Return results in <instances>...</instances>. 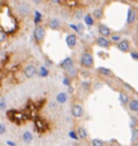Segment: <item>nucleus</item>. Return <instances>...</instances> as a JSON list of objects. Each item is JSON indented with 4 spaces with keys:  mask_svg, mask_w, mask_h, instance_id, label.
<instances>
[{
    "mask_svg": "<svg viewBox=\"0 0 138 146\" xmlns=\"http://www.w3.org/2000/svg\"><path fill=\"white\" fill-rule=\"evenodd\" d=\"M5 108H7V103H5V101L1 100L0 101V111H1V110H5Z\"/></svg>",
    "mask_w": 138,
    "mask_h": 146,
    "instance_id": "nucleus-28",
    "label": "nucleus"
},
{
    "mask_svg": "<svg viewBox=\"0 0 138 146\" xmlns=\"http://www.w3.org/2000/svg\"><path fill=\"white\" fill-rule=\"evenodd\" d=\"M77 131H70L69 132V137H71V139H74V140H78V133L76 134Z\"/></svg>",
    "mask_w": 138,
    "mask_h": 146,
    "instance_id": "nucleus-27",
    "label": "nucleus"
},
{
    "mask_svg": "<svg viewBox=\"0 0 138 146\" xmlns=\"http://www.w3.org/2000/svg\"><path fill=\"white\" fill-rule=\"evenodd\" d=\"M63 83H64L66 86H70V78H65L64 81H63Z\"/></svg>",
    "mask_w": 138,
    "mask_h": 146,
    "instance_id": "nucleus-29",
    "label": "nucleus"
},
{
    "mask_svg": "<svg viewBox=\"0 0 138 146\" xmlns=\"http://www.w3.org/2000/svg\"><path fill=\"white\" fill-rule=\"evenodd\" d=\"M84 23L86 24L88 26H93L94 23H95V19H94V17H93L91 14H86L84 16Z\"/></svg>",
    "mask_w": 138,
    "mask_h": 146,
    "instance_id": "nucleus-17",
    "label": "nucleus"
},
{
    "mask_svg": "<svg viewBox=\"0 0 138 146\" xmlns=\"http://www.w3.org/2000/svg\"><path fill=\"white\" fill-rule=\"evenodd\" d=\"M136 17H137V13H136V10L134 8H129V11H127V17H126V23L129 25H132V24L135 23L136 21Z\"/></svg>",
    "mask_w": 138,
    "mask_h": 146,
    "instance_id": "nucleus-6",
    "label": "nucleus"
},
{
    "mask_svg": "<svg viewBox=\"0 0 138 146\" xmlns=\"http://www.w3.org/2000/svg\"><path fill=\"white\" fill-rule=\"evenodd\" d=\"M40 76H43V78H46V76H48L49 75V70L46 68V67H41L40 68Z\"/></svg>",
    "mask_w": 138,
    "mask_h": 146,
    "instance_id": "nucleus-24",
    "label": "nucleus"
},
{
    "mask_svg": "<svg viewBox=\"0 0 138 146\" xmlns=\"http://www.w3.org/2000/svg\"><path fill=\"white\" fill-rule=\"evenodd\" d=\"M111 40H112V41H117L118 42V43H119L120 41H121V40H122V39H121V36H120V35H111Z\"/></svg>",
    "mask_w": 138,
    "mask_h": 146,
    "instance_id": "nucleus-25",
    "label": "nucleus"
},
{
    "mask_svg": "<svg viewBox=\"0 0 138 146\" xmlns=\"http://www.w3.org/2000/svg\"><path fill=\"white\" fill-rule=\"evenodd\" d=\"M120 101L122 102V104H127V105H129L131 99H129V95H127L126 92H120Z\"/></svg>",
    "mask_w": 138,
    "mask_h": 146,
    "instance_id": "nucleus-15",
    "label": "nucleus"
},
{
    "mask_svg": "<svg viewBox=\"0 0 138 146\" xmlns=\"http://www.w3.org/2000/svg\"><path fill=\"white\" fill-rule=\"evenodd\" d=\"M32 139H33V137H32L31 132H29V131H25V132L23 133V140H24L25 143H31Z\"/></svg>",
    "mask_w": 138,
    "mask_h": 146,
    "instance_id": "nucleus-18",
    "label": "nucleus"
},
{
    "mask_svg": "<svg viewBox=\"0 0 138 146\" xmlns=\"http://www.w3.org/2000/svg\"><path fill=\"white\" fill-rule=\"evenodd\" d=\"M104 15V10L102 9H96L94 12H93V16L95 19H100Z\"/></svg>",
    "mask_w": 138,
    "mask_h": 146,
    "instance_id": "nucleus-19",
    "label": "nucleus"
},
{
    "mask_svg": "<svg viewBox=\"0 0 138 146\" xmlns=\"http://www.w3.org/2000/svg\"><path fill=\"white\" fill-rule=\"evenodd\" d=\"M67 100H68V95H67L66 92H60V94L56 96V101H57L58 103H60V104L65 103Z\"/></svg>",
    "mask_w": 138,
    "mask_h": 146,
    "instance_id": "nucleus-14",
    "label": "nucleus"
},
{
    "mask_svg": "<svg viewBox=\"0 0 138 146\" xmlns=\"http://www.w3.org/2000/svg\"><path fill=\"white\" fill-rule=\"evenodd\" d=\"M66 44L68 45L69 48H74V46L77 44V36L74 33H69L66 36Z\"/></svg>",
    "mask_w": 138,
    "mask_h": 146,
    "instance_id": "nucleus-8",
    "label": "nucleus"
},
{
    "mask_svg": "<svg viewBox=\"0 0 138 146\" xmlns=\"http://www.w3.org/2000/svg\"><path fill=\"white\" fill-rule=\"evenodd\" d=\"M7 144H8V145H11V146H15V144H14L13 142H11V141H8V142H7Z\"/></svg>",
    "mask_w": 138,
    "mask_h": 146,
    "instance_id": "nucleus-32",
    "label": "nucleus"
},
{
    "mask_svg": "<svg viewBox=\"0 0 138 146\" xmlns=\"http://www.w3.org/2000/svg\"><path fill=\"white\" fill-rule=\"evenodd\" d=\"M98 72L101 73V74H105V75H111L112 74V72H111L109 69L107 68H102V67H100V68H98Z\"/></svg>",
    "mask_w": 138,
    "mask_h": 146,
    "instance_id": "nucleus-23",
    "label": "nucleus"
},
{
    "mask_svg": "<svg viewBox=\"0 0 138 146\" xmlns=\"http://www.w3.org/2000/svg\"><path fill=\"white\" fill-rule=\"evenodd\" d=\"M138 142V128H133L132 130V144Z\"/></svg>",
    "mask_w": 138,
    "mask_h": 146,
    "instance_id": "nucleus-20",
    "label": "nucleus"
},
{
    "mask_svg": "<svg viewBox=\"0 0 138 146\" xmlns=\"http://www.w3.org/2000/svg\"><path fill=\"white\" fill-rule=\"evenodd\" d=\"M77 133H78L79 137H81V139H86L88 137V133L86 131V129L83 127H79L78 130H77Z\"/></svg>",
    "mask_w": 138,
    "mask_h": 146,
    "instance_id": "nucleus-16",
    "label": "nucleus"
},
{
    "mask_svg": "<svg viewBox=\"0 0 138 146\" xmlns=\"http://www.w3.org/2000/svg\"><path fill=\"white\" fill-rule=\"evenodd\" d=\"M37 73V69L33 64H28L26 68L24 69V75L27 78H31L35 76V74Z\"/></svg>",
    "mask_w": 138,
    "mask_h": 146,
    "instance_id": "nucleus-7",
    "label": "nucleus"
},
{
    "mask_svg": "<svg viewBox=\"0 0 138 146\" xmlns=\"http://www.w3.org/2000/svg\"><path fill=\"white\" fill-rule=\"evenodd\" d=\"M33 36H35V40L38 43H41L44 40V36H46V29L41 26H37L33 30Z\"/></svg>",
    "mask_w": 138,
    "mask_h": 146,
    "instance_id": "nucleus-2",
    "label": "nucleus"
},
{
    "mask_svg": "<svg viewBox=\"0 0 138 146\" xmlns=\"http://www.w3.org/2000/svg\"><path fill=\"white\" fill-rule=\"evenodd\" d=\"M132 57L133 58H135V59H138V53H132Z\"/></svg>",
    "mask_w": 138,
    "mask_h": 146,
    "instance_id": "nucleus-31",
    "label": "nucleus"
},
{
    "mask_svg": "<svg viewBox=\"0 0 138 146\" xmlns=\"http://www.w3.org/2000/svg\"><path fill=\"white\" fill-rule=\"evenodd\" d=\"M117 47H118V50H121L122 53H129V50H131V43H129V40L122 39V40L117 44Z\"/></svg>",
    "mask_w": 138,
    "mask_h": 146,
    "instance_id": "nucleus-4",
    "label": "nucleus"
},
{
    "mask_svg": "<svg viewBox=\"0 0 138 146\" xmlns=\"http://www.w3.org/2000/svg\"><path fill=\"white\" fill-rule=\"evenodd\" d=\"M60 67H62V68H64L66 71L70 68H74V60H72V58L67 57V58L64 59V61L60 64Z\"/></svg>",
    "mask_w": 138,
    "mask_h": 146,
    "instance_id": "nucleus-11",
    "label": "nucleus"
},
{
    "mask_svg": "<svg viewBox=\"0 0 138 146\" xmlns=\"http://www.w3.org/2000/svg\"><path fill=\"white\" fill-rule=\"evenodd\" d=\"M129 109L133 113H138V100L137 99H131L129 103Z\"/></svg>",
    "mask_w": 138,
    "mask_h": 146,
    "instance_id": "nucleus-13",
    "label": "nucleus"
},
{
    "mask_svg": "<svg viewBox=\"0 0 138 146\" xmlns=\"http://www.w3.org/2000/svg\"><path fill=\"white\" fill-rule=\"evenodd\" d=\"M5 39H7V33L3 30H0V43H2Z\"/></svg>",
    "mask_w": 138,
    "mask_h": 146,
    "instance_id": "nucleus-26",
    "label": "nucleus"
},
{
    "mask_svg": "<svg viewBox=\"0 0 138 146\" xmlns=\"http://www.w3.org/2000/svg\"><path fill=\"white\" fill-rule=\"evenodd\" d=\"M71 114L74 116V118H80L82 117L83 114H84V110H83L82 105L76 103L71 106Z\"/></svg>",
    "mask_w": 138,
    "mask_h": 146,
    "instance_id": "nucleus-3",
    "label": "nucleus"
},
{
    "mask_svg": "<svg viewBox=\"0 0 138 146\" xmlns=\"http://www.w3.org/2000/svg\"><path fill=\"white\" fill-rule=\"evenodd\" d=\"M93 146H105V142L100 139H93L92 140Z\"/></svg>",
    "mask_w": 138,
    "mask_h": 146,
    "instance_id": "nucleus-21",
    "label": "nucleus"
},
{
    "mask_svg": "<svg viewBox=\"0 0 138 146\" xmlns=\"http://www.w3.org/2000/svg\"><path fill=\"white\" fill-rule=\"evenodd\" d=\"M66 72H67V74L69 75V78H76V76H77V74H78V71H77L74 68L68 69Z\"/></svg>",
    "mask_w": 138,
    "mask_h": 146,
    "instance_id": "nucleus-22",
    "label": "nucleus"
},
{
    "mask_svg": "<svg viewBox=\"0 0 138 146\" xmlns=\"http://www.w3.org/2000/svg\"><path fill=\"white\" fill-rule=\"evenodd\" d=\"M132 146H138V142H137V143H134V144H132Z\"/></svg>",
    "mask_w": 138,
    "mask_h": 146,
    "instance_id": "nucleus-33",
    "label": "nucleus"
},
{
    "mask_svg": "<svg viewBox=\"0 0 138 146\" xmlns=\"http://www.w3.org/2000/svg\"><path fill=\"white\" fill-rule=\"evenodd\" d=\"M19 12L22 15H28L30 13V7L28 3H25V2H22L19 5Z\"/></svg>",
    "mask_w": 138,
    "mask_h": 146,
    "instance_id": "nucleus-10",
    "label": "nucleus"
},
{
    "mask_svg": "<svg viewBox=\"0 0 138 146\" xmlns=\"http://www.w3.org/2000/svg\"><path fill=\"white\" fill-rule=\"evenodd\" d=\"M80 64L86 69L93 68L94 66V58L93 55L88 52H84L80 57Z\"/></svg>",
    "mask_w": 138,
    "mask_h": 146,
    "instance_id": "nucleus-1",
    "label": "nucleus"
},
{
    "mask_svg": "<svg viewBox=\"0 0 138 146\" xmlns=\"http://www.w3.org/2000/svg\"><path fill=\"white\" fill-rule=\"evenodd\" d=\"M98 32H99L100 36H104V38L111 36V35H112L111 29L108 27L107 25H105V24H99V25H98Z\"/></svg>",
    "mask_w": 138,
    "mask_h": 146,
    "instance_id": "nucleus-5",
    "label": "nucleus"
},
{
    "mask_svg": "<svg viewBox=\"0 0 138 146\" xmlns=\"http://www.w3.org/2000/svg\"><path fill=\"white\" fill-rule=\"evenodd\" d=\"M5 132V126L2 125V123H0V134H2V133Z\"/></svg>",
    "mask_w": 138,
    "mask_h": 146,
    "instance_id": "nucleus-30",
    "label": "nucleus"
},
{
    "mask_svg": "<svg viewBox=\"0 0 138 146\" xmlns=\"http://www.w3.org/2000/svg\"><path fill=\"white\" fill-rule=\"evenodd\" d=\"M96 43L99 47H104V48H108L111 44V42L107 38H104V36H98L96 39Z\"/></svg>",
    "mask_w": 138,
    "mask_h": 146,
    "instance_id": "nucleus-9",
    "label": "nucleus"
},
{
    "mask_svg": "<svg viewBox=\"0 0 138 146\" xmlns=\"http://www.w3.org/2000/svg\"><path fill=\"white\" fill-rule=\"evenodd\" d=\"M49 27L52 30H58L60 28V22L58 18H52L49 22Z\"/></svg>",
    "mask_w": 138,
    "mask_h": 146,
    "instance_id": "nucleus-12",
    "label": "nucleus"
}]
</instances>
